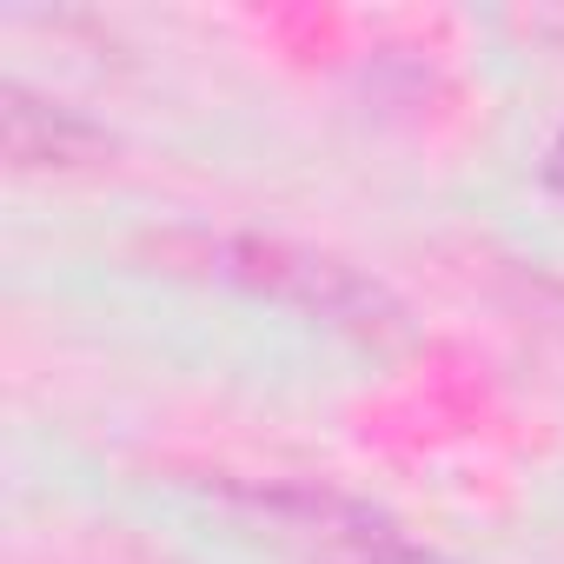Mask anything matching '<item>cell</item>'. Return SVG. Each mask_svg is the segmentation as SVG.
<instances>
[{
    "instance_id": "obj_1",
    "label": "cell",
    "mask_w": 564,
    "mask_h": 564,
    "mask_svg": "<svg viewBox=\"0 0 564 564\" xmlns=\"http://www.w3.org/2000/svg\"><path fill=\"white\" fill-rule=\"evenodd\" d=\"M166 252L193 259L199 272L226 279V286H246L259 300H279V306H300L352 339H399L405 333V313L399 300L366 279L359 265L333 259V252H313V246H293V239H259V232H186V239H166Z\"/></svg>"
},
{
    "instance_id": "obj_2",
    "label": "cell",
    "mask_w": 564,
    "mask_h": 564,
    "mask_svg": "<svg viewBox=\"0 0 564 564\" xmlns=\"http://www.w3.org/2000/svg\"><path fill=\"white\" fill-rule=\"evenodd\" d=\"M232 498L252 505L259 518H272L293 544H306L326 564H452V557L412 544L372 505H359L346 491H326V485H232Z\"/></svg>"
},
{
    "instance_id": "obj_3",
    "label": "cell",
    "mask_w": 564,
    "mask_h": 564,
    "mask_svg": "<svg viewBox=\"0 0 564 564\" xmlns=\"http://www.w3.org/2000/svg\"><path fill=\"white\" fill-rule=\"evenodd\" d=\"M0 147H8L14 173H87L113 153V140L87 113H74L21 80L0 87Z\"/></svg>"
},
{
    "instance_id": "obj_4",
    "label": "cell",
    "mask_w": 564,
    "mask_h": 564,
    "mask_svg": "<svg viewBox=\"0 0 564 564\" xmlns=\"http://www.w3.org/2000/svg\"><path fill=\"white\" fill-rule=\"evenodd\" d=\"M544 180H551V193L564 199V133L551 140V153H544Z\"/></svg>"
}]
</instances>
